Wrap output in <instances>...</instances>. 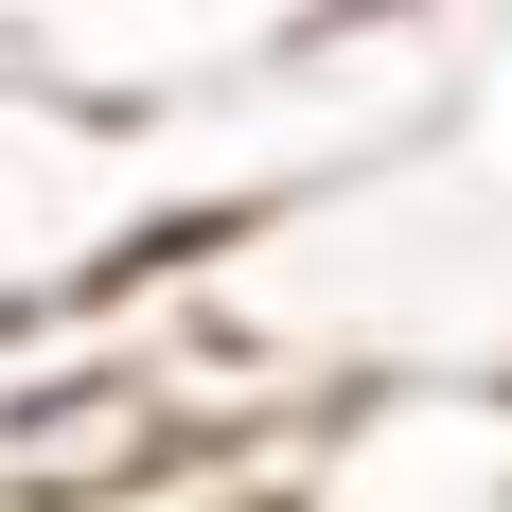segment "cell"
Returning a JSON list of instances; mask_svg holds the SVG:
<instances>
[{"label":"cell","instance_id":"1","mask_svg":"<svg viewBox=\"0 0 512 512\" xmlns=\"http://www.w3.org/2000/svg\"><path fill=\"white\" fill-rule=\"evenodd\" d=\"M195 248L212 230L177 195V159H159V106L0 53V318L124 301V283H159V265H195Z\"/></svg>","mask_w":512,"mask_h":512},{"label":"cell","instance_id":"2","mask_svg":"<svg viewBox=\"0 0 512 512\" xmlns=\"http://www.w3.org/2000/svg\"><path fill=\"white\" fill-rule=\"evenodd\" d=\"M265 512H512V371H354L265 424Z\"/></svg>","mask_w":512,"mask_h":512},{"label":"cell","instance_id":"3","mask_svg":"<svg viewBox=\"0 0 512 512\" xmlns=\"http://www.w3.org/2000/svg\"><path fill=\"white\" fill-rule=\"evenodd\" d=\"M177 283V265H159ZM159 283H124V301H71V318H0V477H18V424H36V389H71V371L124 336V318L159 301Z\"/></svg>","mask_w":512,"mask_h":512},{"label":"cell","instance_id":"4","mask_svg":"<svg viewBox=\"0 0 512 512\" xmlns=\"http://www.w3.org/2000/svg\"><path fill=\"white\" fill-rule=\"evenodd\" d=\"M0 512H36V495H0Z\"/></svg>","mask_w":512,"mask_h":512},{"label":"cell","instance_id":"5","mask_svg":"<svg viewBox=\"0 0 512 512\" xmlns=\"http://www.w3.org/2000/svg\"><path fill=\"white\" fill-rule=\"evenodd\" d=\"M36 512H53V495H36Z\"/></svg>","mask_w":512,"mask_h":512}]
</instances>
